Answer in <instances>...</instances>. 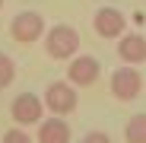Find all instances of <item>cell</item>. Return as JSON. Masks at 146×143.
<instances>
[{
	"mask_svg": "<svg viewBox=\"0 0 146 143\" xmlns=\"http://www.w3.org/2000/svg\"><path fill=\"white\" fill-rule=\"evenodd\" d=\"M38 143H70V124L64 121L60 114L41 118L38 121Z\"/></svg>",
	"mask_w": 146,
	"mask_h": 143,
	"instance_id": "obj_9",
	"label": "cell"
},
{
	"mask_svg": "<svg viewBox=\"0 0 146 143\" xmlns=\"http://www.w3.org/2000/svg\"><path fill=\"white\" fill-rule=\"evenodd\" d=\"M92 29L99 38H121L127 32V16L117 7H99L92 16Z\"/></svg>",
	"mask_w": 146,
	"mask_h": 143,
	"instance_id": "obj_6",
	"label": "cell"
},
{
	"mask_svg": "<svg viewBox=\"0 0 146 143\" xmlns=\"http://www.w3.org/2000/svg\"><path fill=\"white\" fill-rule=\"evenodd\" d=\"M130 22H133V26H143L146 16H143V13H133V16H130Z\"/></svg>",
	"mask_w": 146,
	"mask_h": 143,
	"instance_id": "obj_14",
	"label": "cell"
},
{
	"mask_svg": "<svg viewBox=\"0 0 146 143\" xmlns=\"http://www.w3.org/2000/svg\"><path fill=\"white\" fill-rule=\"evenodd\" d=\"M44 51L48 57L54 61H70L80 54V32L67 26V22H60V26H51L44 32Z\"/></svg>",
	"mask_w": 146,
	"mask_h": 143,
	"instance_id": "obj_1",
	"label": "cell"
},
{
	"mask_svg": "<svg viewBox=\"0 0 146 143\" xmlns=\"http://www.w3.org/2000/svg\"><path fill=\"white\" fill-rule=\"evenodd\" d=\"M124 143H146V114H133L124 127Z\"/></svg>",
	"mask_w": 146,
	"mask_h": 143,
	"instance_id": "obj_10",
	"label": "cell"
},
{
	"mask_svg": "<svg viewBox=\"0 0 146 143\" xmlns=\"http://www.w3.org/2000/svg\"><path fill=\"white\" fill-rule=\"evenodd\" d=\"M41 102H44V108L51 111V114H73L76 111V105H80V95H76V86H73L70 80H54L51 86L44 89V95H41Z\"/></svg>",
	"mask_w": 146,
	"mask_h": 143,
	"instance_id": "obj_2",
	"label": "cell"
},
{
	"mask_svg": "<svg viewBox=\"0 0 146 143\" xmlns=\"http://www.w3.org/2000/svg\"><path fill=\"white\" fill-rule=\"evenodd\" d=\"M102 76V64L95 61L92 54H76V57H70V67H67V80L73 86H92V83H99Z\"/></svg>",
	"mask_w": 146,
	"mask_h": 143,
	"instance_id": "obj_7",
	"label": "cell"
},
{
	"mask_svg": "<svg viewBox=\"0 0 146 143\" xmlns=\"http://www.w3.org/2000/svg\"><path fill=\"white\" fill-rule=\"evenodd\" d=\"M80 143H111V137H108L105 130H89V134H83Z\"/></svg>",
	"mask_w": 146,
	"mask_h": 143,
	"instance_id": "obj_13",
	"label": "cell"
},
{
	"mask_svg": "<svg viewBox=\"0 0 146 143\" xmlns=\"http://www.w3.org/2000/svg\"><path fill=\"white\" fill-rule=\"evenodd\" d=\"M13 80H16V61L0 51V89H7Z\"/></svg>",
	"mask_w": 146,
	"mask_h": 143,
	"instance_id": "obj_11",
	"label": "cell"
},
{
	"mask_svg": "<svg viewBox=\"0 0 146 143\" xmlns=\"http://www.w3.org/2000/svg\"><path fill=\"white\" fill-rule=\"evenodd\" d=\"M10 114H13V121L19 127H32V124H38L44 118V102L35 92H22V95H16L10 102Z\"/></svg>",
	"mask_w": 146,
	"mask_h": 143,
	"instance_id": "obj_5",
	"label": "cell"
},
{
	"mask_svg": "<svg viewBox=\"0 0 146 143\" xmlns=\"http://www.w3.org/2000/svg\"><path fill=\"white\" fill-rule=\"evenodd\" d=\"M0 10H3V0H0Z\"/></svg>",
	"mask_w": 146,
	"mask_h": 143,
	"instance_id": "obj_15",
	"label": "cell"
},
{
	"mask_svg": "<svg viewBox=\"0 0 146 143\" xmlns=\"http://www.w3.org/2000/svg\"><path fill=\"white\" fill-rule=\"evenodd\" d=\"M0 143H32V137H29L26 127H19V124H16V127H10L3 137H0Z\"/></svg>",
	"mask_w": 146,
	"mask_h": 143,
	"instance_id": "obj_12",
	"label": "cell"
},
{
	"mask_svg": "<svg viewBox=\"0 0 146 143\" xmlns=\"http://www.w3.org/2000/svg\"><path fill=\"white\" fill-rule=\"evenodd\" d=\"M44 16L35 13V10H22L10 19V38L19 41V45H35L41 35H44Z\"/></svg>",
	"mask_w": 146,
	"mask_h": 143,
	"instance_id": "obj_4",
	"label": "cell"
},
{
	"mask_svg": "<svg viewBox=\"0 0 146 143\" xmlns=\"http://www.w3.org/2000/svg\"><path fill=\"white\" fill-rule=\"evenodd\" d=\"M108 86H111V95H114L117 102H133L137 95L143 92V73H140L133 64H121L114 73H111Z\"/></svg>",
	"mask_w": 146,
	"mask_h": 143,
	"instance_id": "obj_3",
	"label": "cell"
},
{
	"mask_svg": "<svg viewBox=\"0 0 146 143\" xmlns=\"http://www.w3.org/2000/svg\"><path fill=\"white\" fill-rule=\"evenodd\" d=\"M117 57L121 64H146V35L140 32H124L117 38Z\"/></svg>",
	"mask_w": 146,
	"mask_h": 143,
	"instance_id": "obj_8",
	"label": "cell"
}]
</instances>
